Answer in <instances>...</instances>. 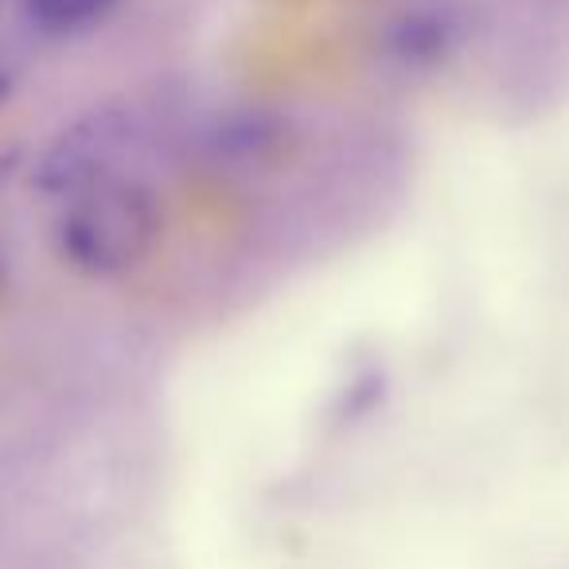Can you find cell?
Here are the masks:
<instances>
[{"instance_id":"cell-1","label":"cell","mask_w":569,"mask_h":569,"mask_svg":"<svg viewBox=\"0 0 569 569\" xmlns=\"http://www.w3.org/2000/svg\"><path fill=\"white\" fill-rule=\"evenodd\" d=\"M164 234V214L144 183L106 180L63 199V214L56 222V250L74 273L110 281L133 273Z\"/></svg>"},{"instance_id":"cell-2","label":"cell","mask_w":569,"mask_h":569,"mask_svg":"<svg viewBox=\"0 0 569 569\" xmlns=\"http://www.w3.org/2000/svg\"><path fill=\"white\" fill-rule=\"evenodd\" d=\"M126 141H129L126 110H113V106L90 110L87 118L67 126L63 133L43 149V157L36 160L32 188L56 199L79 196L82 188L113 176V164H118Z\"/></svg>"},{"instance_id":"cell-3","label":"cell","mask_w":569,"mask_h":569,"mask_svg":"<svg viewBox=\"0 0 569 569\" xmlns=\"http://www.w3.org/2000/svg\"><path fill=\"white\" fill-rule=\"evenodd\" d=\"M465 40V12L457 0H406L382 32V51L402 71H433Z\"/></svg>"},{"instance_id":"cell-4","label":"cell","mask_w":569,"mask_h":569,"mask_svg":"<svg viewBox=\"0 0 569 569\" xmlns=\"http://www.w3.org/2000/svg\"><path fill=\"white\" fill-rule=\"evenodd\" d=\"M118 4L121 0H20L28 24L43 36H56V40L90 32V28L102 24Z\"/></svg>"},{"instance_id":"cell-5","label":"cell","mask_w":569,"mask_h":569,"mask_svg":"<svg viewBox=\"0 0 569 569\" xmlns=\"http://www.w3.org/2000/svg\"><path fill=\"white\" fill-rule=\"evenodd\" d=\"M281 141V129L273 126L269 118L261 113H246V118H230L219 133V149H227V157H238V160H261L266 152L277 149Z\"/></svg>"},{"instance_id":"cell-6","label":"cell","mask_w":569,"mask_h":569,"mask_svg":"<svg viewBox=\"0 0 569 569\" xmlns=\"http://www.w3.org/2000/svg\"><path fill=\"white\" fill-rule=\"evenodd\" d=\"M9 98V74H0V102Z\"/></svg>"}]
</instances>
